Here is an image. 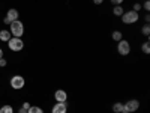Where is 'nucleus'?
<instances>
[{
	"instance_id": "1",
	"label": "nucleus",
	"mask_w": 150,
	"mask_h": 113,
	"mask_svg": "<svg viewBox=\"0 0 150 113\" xmlns=\"http://www.w3.org/2000/svg\"><path fill=\"white\" fill-rule=\"evenodd\" d=\"M138 20H140V14H138V12H135V11H132V9L125 11L123 15H122V23L128 24V26H129V24H135Z\"/></svg>"
},
{
	"instance_id": "2",
	"label": "nucleus",
	"mask_w": 150,
	"mask_h": 113,
	"mask_svg": "<svg viewBox=\"0 0 150 113\" xmlns=\"http://www.w3.org/2000/svg\"><path fill=\"white\" fill-rule=\"evenodd\" d=\"M9 27H11V35L12 36L23 38V35H24V24H23V21H20V20L12 21L9 24Z\"/></svg>"
},
{
	"instance_id": "3",
	"label": "nucleus",
	"mask_w": 150,
	"mask_h": 113,
	"mask_svg": "<svg viewBox=\"0 0 150 113\" xmlns=\"http://www.w3.org/2000/svg\"><path fill=\"white\" fill-rule=\"evenodd\" d=\"M6 44H8V48L11 50V51H21V50L24 48L23 39L21 38H15V36H12Z\"/></svg>"
},
{
	"instance_id": "4",
	"label": "nucleus",
	"mask_w": 150,
	"mask_h": 113,
	"mask_svg": "<svg viewBox=\"0 0 150 113\" xmlns=\"http://www.w3.org/2000/svg\"><path fill=\"white\" fill-rule=\"evenodd\" d=\"M140 109V101L138 99H128L126 103H123V112L122 113H134Z\"/></svg>"
},
{
	"instance_id": "5",
	"label": "nucleus",
	"mask_w": 150,
	"mask_h": 113,
	"mask_svg": "<svg viewBox=\"0 0 150 113\" xmlns=\"http://www.w3.org/2000/svg\"><path fill=\"white\" fill-rule=\"evenodd\" d=\"M131 50H132V47H131L129 41L122 39V41L117 42V53H119L120 56H128V54L131 53Z\"/></svg>"
},
{
	"instance_id": "6",
	"label": "nucleus",
	"mask_w": 150,
	"mask_h": 113,
	"mask_svg": "<svg viewBox=\"0 0 150 113\" xmlns=\"http://www.w3.org/2000/svg\"><path fill=\"white\" fill-rule=\"evenodd\" d=\"M9 84L12 89H15V91H20L24 87V84H26V80H24L23 75H14L11 80H9Z\"/></svg>"
},
{
	"instance_id": "7",
	"label": "nucleus",
	"mask_w": 150,
	"mask_h": 113,
	"mask_svg": "<svg viewBox=\"0 0 150 113\" xmlns=\"http://www.w3.org/2000/svg\"><path fill=\"white\" fill-rule=\"evenodd\" d=\"M54 99L56 103H68V92L65 89H57L54 92Z\"/></svg>"
},
{
	"instance_id": "8",
	"label": "nucleus",
	"mask_w": 150,
	"mask_h": 113,
	"mask_svg": "<svg viewBox=\"0 0 150 113\" xmlns=\"http://www.w3.org/2000/svg\"><path fill=\"white\" fill-rule=\"evenodd\" d=\"M51 113H68V103H56L51 107Z\"/></svg>"
},
{
	"instance_id": "9",
	"label": "nucleus",
	"mask_w": 150,
	"mask_h": 113,
	"mask_svg": "<svg viewBox=\"0 0 150 113\" xmlns=\"http://www.w3.org/2000/svg\"><path fill=\"white\" fill-rule=\"evenodd\" d=\"M6 18H8L11 23L15 21V20L20 18V12H18L15 8H11V9H8V12H6Z\"/></svg>"
},
{
	"instance_id": "10",
	"label": "nucleus",
	"mask_w": 150,
	"mask_h": 113,
	"mask_svg": "<svg viewBox=\"0 0 150 113\" xmlns=\"http://www.w3.org/2000/svg\"><path fill=\"white\" fill-rule=\"evenodd\" d=\"M11 38H12V35H11V32H9V30H6V29L0 30V41L8 42V41L11 39Z\"/></svg>"
},
{
	"instance_id": "11",
	"label": "nucleus",
	"mask_w": 150,
	"mask_h": 113,
	"mask_svg": "<svg viewBox=\"0 0 150 113\" xmlns=\"http://www.w3.org/2000/svg\"><path fill=\"white\" fill-rule=\"evenodd\" d=\"M123 12H125V9H123V6H122V5L112 6V15H116V17H122V15H123Z\"/></svg>"
},
{
	"instance_id": "12",
	"label": "nucleus",
	"mask_w": 150,
	"mask_h": 113,
	"mask_svg": "<svg viewBox=\"0 0 150 113\" xmlns=\"http://www.w3.org/2000/svg\"><path fill=\"white\" fill-rule=\"evenodd\" d=\"M111 38H112V41L119 42V41H122V39H123V33H122L120 30H114V32L111 33Z\"/></svg>"
},
{
	"instance_id": "13",
	"label": "nucleus",
	"mask_w": 150,
	"mask_h": 113,
	"mask_svg": "<svg viewBox=\"0 0 150 113\" xmlns=\"http://www.w3.org/2000/svg\"><path fill=\"white\" fill-rule=\"evenodd\" d=\"M0 113H14V107L9 106V104H5L0 107Z\"/></svg>"
},
{
	"instance_id": "14",
	"label": "nucleus",
	"mask_w": 150,
	"mask_h": 113,
	"mask_svg": "<svg viewBox=\"0 0 150 113\" xmlns=\"http://www.w3.org/2000/svg\"><path fill=\"white\" fill-rule=\"evenodd\" d=\"M112 112L114 113H122L123 112V103H114L112 104Z\"/></svg>"
},
{
	"instance_id": "15",
	"label": "nucleus",
	"mask_w": 150,
	"mask_h": 113,
	"mask_svg": "<svg viewBox=\"0 0 150 113\" xmlns=\"http://www.w3.org/2000/svg\"><path fill=\"white\" fill-rule=\"evenodd\" d=\"M27 113H45L42 110V107H38V106H30V109L27 110Z\"/></svg>"
},
{
	"instance_id": "16",
	"label": "nucleus",
	"mask_w": 150,
	"mask_h": 113,
	"mask_svg": "<svg viewBox=\"0 0 150 113\" xmlns=\"http://www.w3.org/2000/svg\"><path fill=\"white\" fill-rule=\"evenodd\" d=\"M141 33H143L146 38H149V36H150V26H149V23H146L144 26L141 27Z\"/></svg>"
},
{
	"instance_id": "17",
	"label": "nucleus",
	"mask_w": 150,
	"mask_h": 113,
	"mask_svg": "<svg viewBox=\"0 0 150 113\" xmlns=\"http://www.w3.org/2000/svg\"><path fill=\"white\" fill-rule=\"evenodd\" d=\"M141 51H143L144 54H149V53H150V42H149V41H146L144 44H141Z\"/></svg>"
},
{
	"instance_id": "18",
	"label": "nucleus",
	"mask_w": 150,
	"mask_h": 113,
	"mask_svg": "<svg viewBox=\"0 0 150 113\" xmlns=\"http://www.w3.org/2000/svg\"><path fill=\"white\" fill-rule=\"evenodd\" d=\"M141 8H143L146 12H149V11H150V2H149V0H144V3L141 5Z\"/></svg>"
},
{
	"instance_id": "19",
	"label": "nucleus",
	"mask_w": 150,
	"mask_h": 113,
	"mask_svg": "<svg viewBox=\"0 0 150 113\" xmlns=\"http://www.w3.org/2000/svg\"><path fill=\"white\" fill-rule=\"evenodd\" d=\"M30 106H32V104H30L29 101H26V103H23V106H21V110H26V112H27V110L30 109Z\"/></svg>"
},
{
	"instance_id": "20",
	"label": "nucleus",
	"mask_w": 150,
	"mask_h": 113,
	"mask_svg": "<svg viewBox=\"0 0 150 113\" xmlns=\"http://www.w3.org/2000/svg\"><path fill=\"white\" fill-rule=\"evenodd\" d=\"M132 11H135V12H140V11H141V3H134Z\"/></svg>"
},
{
	"instance_id": "21",
	"label": "nucleus",
	"mask_w": 150,
	"mask_h": 113,
	"mask_svg": "<svg viewBox=\"0 0 150 113\" xmlns=\"http://www.w3.org/2000/svg\"><path fill=\"white\" fill-rule=\"evenodd\" d=\"M110 2H111V5H112V6H117V5H122V3L125 2V0H110Z\"/></svg>"
},
{
	"instance_id": "22",
	"label": "nucleus",
	"mask_w": 150,
	"mask_h": 113,
	"mask_svg": "<svg viewBox=\"0 0 150 113\" xmlns=\"http://www.w3.org/2000/svg\"><path fill=\"white\" fill-rule=\"evenodd\" d=\"M8 65V62H6V59L5 57H2V59H0V68H5Z\"/></svg>"
},
{
	"instance_id": "23",
	"label": "nucleus",
	"mask_w": 150,
	"mask_h": 113,
	"mask_svg": "<svg viewBox=\"0 0 150 113\" xmlns=\"http://www.w3.org/2000/svg\"><path fill=\"white\" fill-rule=\"evenodd\" d=\"M102 3H104V0H93V5H98L99 6V5H102Z\"/></svg>"
},
{
	"instance_id": "24",
	"label": "nucleus",
	"mask_w": 150,
	"mask_h": 113,
	"mask_svg": "<svg viewBox=\"0 0 150 113\" xmlns=\"http://www.w3.org/2000/svg\"><path fill=\"white\" fill-rule=\"evenodd\" d=\"M144 21H146V23H149V21H150V17H149V14H146V17H144Z\"/></svg>"
},
{
	"instance_id": "25",
	"label": "nucleus",
	"mask_w": 150,
	"mask_h": 113,
	"mask_svg": "<svg viewBox=\"0 0 150 113\" xmlns=\"http://www.w3.org/2000/svg\"><path fill=\"white\" fill-rule=\"evenodd\" d=\"M3 23H5V24H11V21H9V20H8V18H6V17H5V18H3Z\"/></svg>"
},
{
	"instance_id": "26",
	"label": "nucleus",
	"mask_w": 150,
	"mask_h": 113,
	"mask_svg": "<svg viewBox=\"0 0 150 113\" xmlns=\"http://www.w3.org/2000/svg\"><path fill=\"white\" fill-rule=\"evenodd\" d=\"M3 57V50H2V47H0V59Z\"/></svg>"
},
{
	"instance_id": "27",
	"label": "nucleus",
	"mask_w": 150,
	"mask_h": 113,
	"mask_svg": "<svg viewBox=\"0 0 150 113\" xmlns=\"http://www.w3.org/2000/svg\"><path fill=\"white\" fill-rule=\"evenodd\" d=\"M20 113H27V112H26V110H21V109H20Z\"/></svg>"
}]
</instances>
